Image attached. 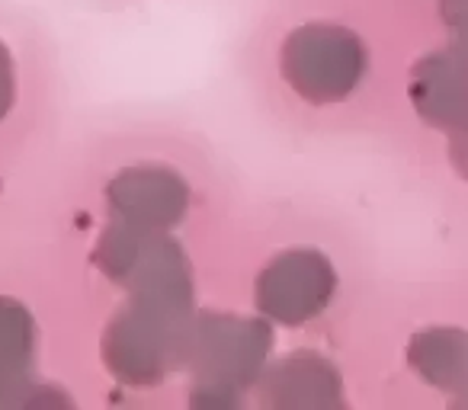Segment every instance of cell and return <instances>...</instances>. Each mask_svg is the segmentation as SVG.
Returning <instances> with one entry per match:
<instances>
[{"label": "cell", "mask_w": 468, "mask_h": 410, "mask_svg": "<svg viewBox=\"0 0 468 410\" xmlns=\"http://www.w3.org/2000/svg\"><path fill=\"white\" fill-rule=\"evenodd\" d=\"M363 48L350 33L312 26L286 48V74L308 100H337L359 80Z\"/></svg>", "instance_id": "cell-2"}, {"label": "cell", "mask_w": 468, "mask_h": 410, "mask_svg": "<svg viewBox=\"0 0 468 410\" xmlns=\"http://www.w3.org/2000/svg\"><path fill=\"white\" fill-rule=\"evenodd\" d=\"M33 318L14 299H0V404H29L23 394L33 388L29 363H33Z\"/></svg>", "instance_id": "cell-5"}, {"label": "cell", "mask_w": 468, "mask_h": 410, "mask_svg": "<svg viewBox=\"0 0 468 410\" xmlns=\"http://www.w3.org/2000/svg\"><path fill=\"white\" fill-rule=\"evenodd\" d=\"M334 276L318 254H289L261 282V305L280 321H305L327 301Z\"/></svg>", "instance_id": "cell-3"}, {"label": "cell", "mask_w": 468, "mask_h": 410, "mask_svg": "<svg viewBox=\"0 0 468 410\" xmlns=\"http://www.w3.org/2000/svg\"><path fill=\"white\" fill-rule=\"evenodd\" d=\"M112 209L132 228H167L183 212V186L167 170H129L110 186Z\"/></svg>", "instance_id": "cell-4"}, {"label": "cell", "mask_w": 468, "mask_h": 410, "mask_svg": "<svg viewBox=\"0 0 468 410\" xmlns=\"http://www.w3.org/2000/svg\"><path fill=\"white\" fill-rule=\"evenodd\" d=\"M414 97L427 119L468 129V74L452 58H430L417 71Z\"/></svg>", "instance_id": "cell-6"}, {"label": "cell", "mask_w": 468, "mask_h": 410, "mask_svg": "<svg viewBox=\"0 0 468 410\" xmlns=\"http://www.w3.org/2000/svg\"><path fill=\"white\" fill-rule=\"evenodd\" d=\"M442 14H446L449 26H452V33H455L459 55L468 61V0H446V4H442Z\"/></svg>", "instance_id": "cell-7"}, {"label": "cell", "mask_w": 468, "mask_h": 410, "mask_svg": "<svg viewBox=\"0 0 468 410\" xmlns=\"http://www.w3.org/2000/svg\"><path fill=\"white\" fill-rule=\"evenodd\" d=\"M186 301L167 299H138L106 333V359L110 369L125 382H154L164 375L170 359H176V311Z\"/></svg>", "instance_id": "cell-1"}, {"label": "cell", "mask_w": 468, "mask_h": 410, "mask_svg": "<svg viewBox=\"0 0 468 410\" xmlns=\"http://www.w3.org/2000/svg\"><path fill=\"white\" fill-rule=\"evenodd\" d=\"M10 103H14V61H10L7 48L0 42V119L7 116Z\"/></svg>", "instance_id": "cell-8"}, {"label": "cell", "mask_w": 468, "mask_h": 410, "mask_svg": "<svg viewBox=\"0 0 468 410\" xmlns=\"http://www.w3.org/2000/svg\"><path fill=\"white\" fill-rule=\"evenodd\" d=\"M455 161H459V167L468 173V135L455 138Z\"/></svg>", "instance_id": "cell-9"}]
</instances>
